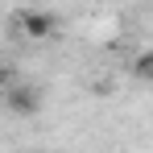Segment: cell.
Returning a JSON list of instances; mask_svg holds the SVG:
<instances>
[{
    "instance_id": "obj_1",
    "label": "cell",
    "mask_w": 153,
    "mask_h": 153,
    "mask_svg": "<svg viewBox=\"0 0 153 153\" xmlns=\"http://www.w3.org/2000/svg\"><path fill=\"white\" fill-rule=\"evenodd\" d=\"M8 103H13L17 112H37V103H42V100H37V91H29V87H17Z\"/></svg>"
},
{
    "instance_id": "obj_2",
    "label": "cell",
    "mask_w": 153,
    "mask_h": 153,
    "mask_svg": "<svg viewBox=\"0 0 153 153\" xmlns=\"http://www.w3.org/2000/svg\"><path fill=\"white\" fill-rule=\"evenodd\" d=\"M50 17H37V13H25V33H33V37H46L50 33Z\"/></svg>"
},
{
    "instance_id": "obj_3",
    "label": "cell",
    "mask_w": 153,
    "mask_h": 153,
    "mask_svg": "<svg viewBox=\"0 0 153 153\" xmlns=\"http://www.w3.org/2000/svg\"><path fill=\"white\" fill-rule=\"evenodd\" d=\"M137 75H145V79H153V54H145V58H141V66H137Z\"/></svg>"
},
{
    "instance_id": "obj_4",
    "label": "cell",
    "mask_w": 153,
    "mask_h": 153,
    "mask_svg": "<svg viewBox=\"0 0 153 153\" xmlns=\"http://www.w3.org/2000/svg\"><path fill=\"white\" fill-rule=\"evenodd\" d=\"M4 83H8V75H4V66H0V87H4Z\"/></svg>"
}]
</instances>
